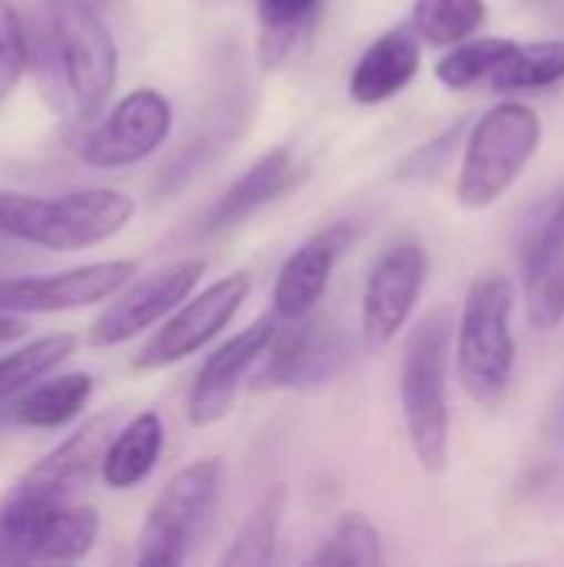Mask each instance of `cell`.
<instances>
[{"label": "cell", "instance_id": "24", "mask_svg": "<svg viewBox=\"0 0 564 567\" xmlns=\"http://www.w3.org/2000/svg\"><path fill=\"white\" fill-rule=\"evenodd\" d=\"M412 30L429 47H455L485 23V0H412Z\"/></svg>", "mask_w": 564, "mask_h": 567}, {"label": "cell", "instance_id": "10", "mask_svg": "<svg viewBox=\"0 0 564 567\" xmlns=\"http://www.w3.org/2000/svg\"><path fill=\"white\" fill-rule=\"evenodd\" d=\"M203 272H206L203 259H176L136 279L96 316V322L90 326V346L110 349L136 339L140 332L176 312L189 299Z\"/></svg>", "mask_w": 564, "mask_h": 567}, {"label": "cell", "instance_id": "1", "mask_svg": "<svg viewBox=\"0 0 564 567\" xmlns=\"http://www.w3.org/2000/svg\"><path fill=\"white\" fill-rule=\"evenodd\" d=\"M455 326L445 309L429 312L406 339L399 402L412 455L425 475H442L452 455L449 375L455 365Z\"/></svg>", "mask_w": 564, "mask_h": 567}, {"label": "cell", "instance_id": "11", "mask_svg": "<svg viewBox=\"0 0 564 567\" xmlns=\"http://www.w3.org/2000/svg\"><path fill=\"white\" fill-rule=\"evenodd\" d=\"M342 362L339 332L319 319L316 312L302 319L279 322L263 362L253 372L256 392H279V389H319L326 385Z\"/></svg>", "mask_w": 564, "mask_h": 567}, {"label": "cell", "instance_id": "28", "mask_svg": "<svg viewBox=\"0 0 564 567\" xmlns=\"http://www.w3.org/2000/svg\"><path fill=\"white\" fill-rule=\"evenodd\" d=\"M259 3V56L266 66H276L299 40V33L316 17L319 0H256Z\"/></svg>", "mask_w": 564, "mask_h": 567}, {"label": "cell", "instance_id": "30", "mask_svg": "<svg viewBox=\"0 0 564 567\" xmlns=\"http://www.w3.org/2000/svg\"><path fill=\"white\" fill-rule=\"evenodd\" d=\"M462 133H465V123H459V126H449L445 133H439L435 140H425L422 146H416L406 159H402V166H399V179H406V183H412V179H432L449 159H452V153H455V146L459 143H465L462 140Z\"/></svg>", "mask_w": 564, "mask_h": 567}, {"label": "cell", "instance_id": "3", "mask_svg": "<svg viewBox=\"0 0 564 567\" xmlns=\"http://www.w3.org/2000/svg\"><path fill=\"white\" fill-rule=\"evenodd\" d=\"M136 213L120 189H76L53 199L0 186V233L53 252H80L123 233Z\"/></svg>", "mask_w": 564, "mask_h": 567}, {"label": "cell", "instance_id": "33", "mask_svg": "<svg viewBox=\"0 0 564 567\" xmlns=\"http://www.w3.org/2000/svg\"><path fill=\"white\" fill-rule=\"evenodd\" d=\"M76 3H83V7H93V10H103L110 0H76Z\"/></svg>", "mask_w": 564, "mask_h": 567}, {"label": "cell", "instance_id": "35", "mask_svg": "<svg viewBox=\"0 0 564 567\" xmlns=\"http://www.w3.org/2000/svg\"><path fill=\"white\" fill-rule=\"evenodd\" d=\"M0 425H3V415H0Z\"/></svg>", "mask_w": 564, "mask_h": 567}, {"label": "cell", "instance_id": "27", "mask_svg": "<svg viewBox=\"0 0 564 567\" xmlns=\"http://www.w3.org/2000/svg\"><path fill=\"white\" fill-rule=\"evenodd\" d=\"M73 349H76V339L70 332H57L3 355L0 359V402L23 392L30 382L43 379L47 372H53L60 362L73 355Z\"/></svg>", "mask_w": 564, "mask_h": 567}, {"label": "cell", "instance_id": "14", "mask_svg": "<svg viewBox=\"0 0 564 567\" xmlns=\"http://www.w3.org/2000/svg\"><path fill=\"white\" fill-rule=\"evenodd\" d=\"M279 322L283 319L276 312L259 316L256 322H249L246 329H239L233 339H226L203 362V369L196 372V382L189 389V399H186V419H189V425L206 429V425L223 422L233 412L243 382L263 362L273 336L279 332Z\"/></svg>", "mask_w": 564, "mask_h": 567}, {"label": "cell", "instance_id": "19", "mask_svg": "<svg viewBox=\"0 0 564 567\" xmlns=\"http://www.w3.org/2000/svg\"><path fill=\"white\" fill-rule=\"evenodd\" d=\"M296 179V159L286 146L263 153L206 213L199 233L213 236V233H226L239 223H246L253 213H259L266 203H273L279 193L289 189V183Z\"/></svg>", "mask_w": 564, "mask_h": 567}, {"label": "cell", "instance_id": "5", "mask_svg": "<svg viewBox=\"0 0 564 567\" xmlns=\"http://www.w3.org/2000/svg\"><path fill=\"white\" fill-rule=\"evenodd\" d=\"M100 535V515L76 502L0 505V565H73L86 558Z\"/></svg>", "mask_w": 564, "mask_h": 567}, {"label": "cell", "instance_id": "2", "mask_svg": "<svg viewBox=\"0 0 564 567\" xmlns=\"http://www.w3.org/2000/svg\"><path fill=\"white\" fill-rule=\"evenodd\" d=\"M515 289L509 276L485 272L469 286L455 329V375L482 409H499L512 389L519 342L512 329Z\"/></svg>", "mask_w": 564, "mask_h": 567}, {"label": "cell", "instance_id": "18", "mask_svg": "<svg viewBox=\"0 0 564 567\" xmlns=\"http://www.w3.org/2000/svg\"><path fill=\"white\" fill-rule=\"evenodd\" d=\"M422 63V37L412 30V23H399L376 37L366 53L356 60L349 76V96L362 106H376L402 93Z\"/></svg>", "mask_w": 564, "mask_h": 567}, {"label": "cell", "instance_id": "21", "mask_svg": "<svg viewBox=\"0 0 564 567\" xmlns=\"http://www.w3.org/2000/svg\"><path fill=\"white\" fill-rule=\"evenodd\" d=\"M286 505H289L286 485L266 488L263 498L256 502L253 515L243 522V528L236 532V538L229 542V548L219 561L226 567H263L276 561V545H279Z\"/></svg>", "mask_w": 564, "mask_h": 567}, {"label": "cell", "instance_id": "20", "mask_svg": "<svg viewBox=\"0 0 564 567\" xmlns=\"http://www.w3.org/2000/svg\"><path fill=\"white\" fill-rule=\"evenodd\" d=\"M163 419L156 412H140L120 432L113 435L106 455H103V482L116 492H126L140 485L160 462L163 452Z\"/></svg>", "mask_w": 564, "mask_h": 567}, {"label": "cell", "instance_id": "7", "mask_svg": "<svg viewBox=\"0 0 564 567\" xmlns=\"http://www.w3.org/2000/svg\"><path fill=\"white\" fill-rule=\"evenodd\" d=\"M219 458H199L180 468L153 502L140 532L136 565H183L219 498Z\"/></svg>", "mask_w": 564, "mask_h": 567}, {"label": "cell", "instance_id": "13", "mask_svg": "<svg viewBox=\"0 0 564 567\" xmlns=\"http://www.w3.org/2000/svg\"><path fill=\"white\" fill-rule=\"evenodd\" d=\"M173 130V106L160 90L140 86L126 93L103 123L83 140L80 156L96 169H120L153 156Z\"/></svg>", "mask_w": 564, "mask_h": 567}, {"label": "cell", "instance_id": "16", "mask_svg": "<svg viewBox=\"0 0 564 567\" xmlns=\"http://www.w3.org/2000/svg\"><path fill=\"white\" fill-rule=\"evenodd\" d=\"M352 239L356 229L349 223H332L289 252L273 286V312L283 322L316 312V306L329 292L332 269L342 259V252L352 246Z\"/></svg>", "mask_w": 564, "mask_h": 567}, {"label": "cell", "instance_id": "23", "mask_svg": "<svg viewBox=\"0 0 564 567\" xmlns=\"http://www.w3.org/2000/svg\"><path fill=\"white\" fill-rule=\"evenodd\" d=\"M564 80V40L515 43L512 53L489 76L495 93H532L548 90Z\"/></svg>", "mask_w": 564, "mask_h": 567}, {"label": "cell", "instance_id": "34", "mask_svg": "<svg viewBox=\"0 0 564 567\" xmlns=\"http://www.w3.org/2000/svg\"><path fill=\"white\" fill-rule=\"evenodd\" d=\"M555 213L562 216V223H564V196H562V199H558V203H555Z\"/></svg>", "mask_w": 564, "mask_h": 567}, {"label": "cell", "instance_id": "9", "mask_svg": "<svg viewBox=\"0 0 564 567\" xmlns=\"http://www.w3.org/2000/svg\"><path fill=\"white\" fill-rule=\"evenodd\" d=\"M429 276L425 249L416 239L389 246L372 266L362 289V342L379 352L389 349L409 326Z\"/></svg>", "mask_w": 564, "mask_h": 567}, {"label": "cell", "instance_id": "32", "mask_svg": "<svg viewBox=\"0 0 564 567\" xmlns=\"http://www.w3.org/2000/svg\"><path fill=\"white\" fill-rule=\"evenodd\" d=\"M23 332H27V322L23 319H13L10 312H0V346L20 339Z\"/></svg>", "mask_w": 564, "mask_h": 567}, {"label": "cell", "instance_id": "25", "mask_svg": "<svg viewBox=\"0 0 564 567\" xmlns=\"http://www.w3.org/2000/svg\"><path fill=\"white\" fill-rule=\"evenodd\" d=\"M515 40L505 37H469L435 63V76L449 90H472L479 83H489V76L499 70V63L512 53Z\"/></svg>", "mask_w": 564, "mask_h": 567}, {"label": "cell", "instance_id": "17", "mask_svg": "<svg viewBox=\"0 0 564 567\" xmlns=\"http://www.w3.org/2000/svg\"><path fill=\"white\" fill-rule=\"evenodd\" d=\"M522 286L529 322L539 332H552L564 322V223L548 209V216L532 229L522 252Z\"/></svg>", "mask_w": 564, "mask_h": 567}, {"label": "cell", "instance_id": "22", "mask_svg": "<svg viewBox=\"0 0 564 567\" xmlns=\"http://www.w3.org/2000/svg\"><path fill=\"white\" fill-rule=\"evenodd\" d=\"M93 395V375L70 372L30 389L10 412V419L23 429H60L80 415V409Z\"/></svg>", "mask_w": 564, "mask_h": 567}, {"label": "cell", "instance_id": "6", "mask_svg": "<svg viewBox=\"0 0 564 567\" xmlns=\"http://www.w3.org/2000/svg\"><path fill=\"white\" fill-rule=\"evenodd\" d=\"M53 56L63 90L80 116L100 113L116 83V43L93 7L50 0Z\"/></svg>", "mask_w": 564, "mask_h": 567}, {"label": "cell", "instance_id": "15", "mask_svg": "<svg viewBox=\"0 0 564 567\" xmlns=\"http://www.w3.org/2000/svg\"><path fill=\"white\" fill-rule=\"evenodd\" d=\"M136 276L133 259H106L53 276L0 279V312H66L116 296Z\"/></svg>", "mask_w": 564, "mask_h": 567}, {"label": "cell", "instance_id": "29", "mask_svg": "<svg viewBox=\"0 0 564 567\" xmlns=\"http://www.w3.org/2000/svg\"><path fill=\"white\" fill-rule=\"evenodd\" d=\"M27 66V33L10 0H0V100L20 83Z\"/></svg>", "mask_w": 564, "mask_h": 567}, {"label": "cell", "instance_id": "4", "mask_svg": "<svg viewBox=\"0 0 564 567\" xmlns=\"http://www.w3.org/2000/svg\"><path fill=\"white\" fill-rule=\"evenodd\" d=\"M542 146V116L519 100H505L479 116L465 136L455 196L465 209L499 203Z\"/></svg>", "mask_w": 564, "mask_h": 567}, {"label": "cell", "instance_id": "12", "mask_svg": "<svg viewBox=\"0 0 564 567\" xmlns=\"http://www.w3.org/2000/svg\"><path fill=\"white\" fill-rule=\"evenodd\" d=\"M120 432V412H103L90 422H83L73 435H66L53 452H47L23 478L10 488L7 498L13 502H73L76 492H83L96 472H103V455Z\"/></svg>", "mask_w": 564, "mask_h": 567}, {"label": "cell", "instance_id": "31", "mask_svg": "<svg viewBox=\"0 0 564 567\" xmlns=\"http://www.w3.org/2000/svg\"><path fill=\"white\" fill-rule=\"evenodd\" d=\"M542 435L552 449H564V382L558 385L555 399L548 402V412H545V425H542Z\"/></svg>", "mask_w": 564, "mask_h": 567}, {"label": "cell", "instance_id": "26", "mask_svg": "<svg viewBox=\"0 0 564 567\" xmlns=\"http://www.w3.org/2000/svg\"><path fill=\"white\" fill-rule=\"evenodd\" d=\"M386 561L382 535L362 512H346L326 545L306 561L312 567H379Z\"/></svg>", "mask_w": 564, "mask_h": 567}, {"label": "cell", "instance_id": "8", "mask_svg": "<svg viewBox=\"0 0 564 567\" xmlns=\"http://www.w3.org/2000/svg\"><path fill=\"white\" fill-rule=\"evenodd\" d=\"M249 276L246 272H233L216 279L213 286H206L199 296L186 299L166 322L163 329H156V336L140 349V355L133 359L136 372H156L166 365H176L189 355H196L199 349H206L243 309V302L249 299Z\"/></svg>", "mask_w": 564, "mask_h": 567}]
</instances>
